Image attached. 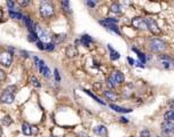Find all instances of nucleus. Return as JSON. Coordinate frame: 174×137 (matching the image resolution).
Here are the masks:
<instances>
[{
	"label": "nucleus",
	"instance_id": "27",
	"mask_svg": "<svg viewBox=\"0 0 174 137\" xmlns=\"http://www.w3.org/2000/svg\"><path fill=\"white\" fill-rule=\"evenodd\" d=\"M37 40H38V37H37V34L33 32V33H31L30 35H29V41H32V42H37Z\"/></svg>",
	"mask_w": 174,
	"mask_h": 137
},
{
	"label": "nucleus",
	"instance_id": "9",
	"mask_svg": "<svg viewBox=\"0 0 174 137\" xmlns=\"http://www.w3.org/2000/svg\"><path fill=\"white\" fill-rule=\"evenodd\" d=\"M144 21H146V24H147V29H149L152 32H159V29H158L156 22L152 18H147Z\"/></svg>",
	"mask_w": 174,
	"mask_h": 137
},
{
	"label": "nucleus",
	"instance_id": "19",
	"mask_svg": "<svg viewBox=\"0 0 174 137\" xmlns=\"http://www.w3.org/2000/svg\"><path fill=\"white\" fill-rule=\"evenodd\" d=\"M133 51H135L136 54H138V56H139V58L141 59V64H143V63H146V56H144V54L143 53H141L139 49H136V48H133Z\"/></svg>",
	"mask_w": 174,
	"mask_h": 137
},
{
	"label": "nucleus",
	"instance_id": "44",
	"mask_svg": "<svg viewBox=\"0 0 174 137\" xmlns=\"http://www.w3.org/2000/svg\"><path fill=\"white\" fill-rule=\"evenodd\" d=\"M158 137H161V136H158Z\"/></svg>",
	"mask_w": 174,
	"mask_h": 137
},
{
	"label": "nucleus",
	"instance_id": "16",
	"mask_svg": "<svg viewBox=\"0 0 174 137\" xmlns=\"http://www.w3.org/2000/svg\"><path fill=\"white\" fill-rule=\"evenodd\" d=\"M104 96H105L108 100H110V101H116V100H117V95H116L113 92H110V90L104 92Z\"/></svg>",
	"mask_w": 174,
	"mask_h": 137
},
{
	"label": "nucleus",
	"instance_id": "13",
	"mask_svg": "<svg viewBox=\"0 0 174 137\" xmlns=\"http://www.w3.org/2000/svg\"><path fill=\"white\" fill-rule=\"evenodd\" d=\"M23 19H24V23H25V25H26L28 30H29L31 33H33V32H34V27H33V23H32V21L30 19V17L24 16V17H23Z\"/></svg>",
	"mask_w": 174,
	"mask_h": 137
},
{
	"label": "nucleus",
	"instance_id": "22",
	"mask_svg": "<svg viewBox=\"0 0 174 137\" xmlns=\"http://www.w3.org/2000/svg\"><path fill=\"white\" fill-rule=\"evenodd\" d=\"M84 92H85V93H86L87 95H89V96H90V97H92V98H94V100H95V101H96V102H97V103H100V104H102V105H104V104H105V103H104V102H103V101H101V100H100V98H98V97H96V96H95V95H93V94H92V93H90V92H89V90H87V89H85V90H84Z\"/></svg>",
	"mask_w": 174,
	"mask_h": 137
},
{
	"label": "nucleus",
	"instance_id": "39",
	"mask_svg": "<svg viewBox=\"0 0 174 137\" xmlns=\"http://www.w3.org/2000/svg\"><path fill=\"white\" fill-rule=\"evenodd\" d=\"M87 5H88L89 7H94V6H95V2H93V1H87Z\"/></svg>",
	"mask_w": 174,
	"mask_h": 137
},
{
	"label": "nucleus",
	"instance_id": "42",
	"mask_svg": "<svg viewBox=\"0 0 174 137\" xmlns=\"http://www.w3.org/2000/svg\"><path fill=\"white\" fill-rule=\"evenodd\" d=\"M170 134H172V135H173V136H174V128H173V129H172V130H171V133H170Z\"/></svg>",
	"mask_w": 174,
	"mask_h": 137
},
{
	"label": "nucleus",
	"instance_id": "7",
	"mask_svg": "<svg viewBox=\"0 0 174 137\" xmlns=\"http://www.w3.org/2000/svg\"><path fill=\"white\" fill-rule=\"evenodd\" d=\"M132 24H133V26L136 27V29H141V30H146V29H147L146 21H144L143 18H141V17H135V18H133Z\"/></svg>",
	"mask_w": 174,
	"mask_h": 137
},
{
	"label": "nucleus",
	"instance_id": "24",
	"mask_svg": "<svg viewBox=\"0 0 174 137\" xmlns=\"http://www.w3.org/2000/svg\"><path fill=\"white\" fill-rule=\"evenodd\" d=\"M1 122H2V125H5V126H9V125L13 122V120H11V118H10L9 116H6V117L2 118Z\"/></svg>",
	"mask_w": 174,
	"mask_h": 137
},
{
	"label": "nucleus",
	"instance_id": "20",
	"mask_svg": "<svg viewBox=\"0 0 174 137\" xmlns=\"http://www.w3.org/2000/svg\"><path fill=\"white\" fill-rule=\"evenodd\" d=\"M94 133L97 134V135H102V134H105V133H107V129H105L104 126H98V127H96V128L94 129Z\"/></svg>",
	"mask_w": 174,
	"mask_h": 137
},
{
	"label": "nucleus",
	"instance_id": "12",
	"mask_svg": "<svg viewBox=\"0 0 174 137\" xmlns=\"http://www.w3.org/2000/svg\"><path fill=\"white\" fill-rule=\"evenodd\" d=\"M112 79L115 80L116 84H121V82H124V80H125L124 74H123L121 72H115V73L112 74Z\"/></svg>",
	"mask_w": 174,
	"mask_h": 137
},
{
	"label": "nucleus",
	"instance_id": "21",
	"mask_svg": "<svg viewBox=\"0 0 174 137\" xmlns=\"http://www.w3.org/2000/svg\"><path fill=\"white\" fill-rule=\"evenodd\" d=\"M67 54H68V56L74 57V56H76V55H77V50H76V48H75L74 46H71V47H69V48H68Z\"/></svg>",
	"mask_w": 174,
	"mask_h": 137
},
{
	"label": "nucleus",
	"instance_id": "33",
	"mask_svg": "<svg viewBox=\"0 0 174 137\" xmlns=\"http://www.w3.org/2000/svg\"><path fill=\"white\" fill-rule=\"evenodd\" d=\"M29 3H30L29 0H24V1H23V0H20V1H18V5H20V6H23V7H24V6H28Z\"/></svg>",
	"mask_w": 174,
	"mask_h": 137
},
{
	"label": "nucleus",
	"instance_id": "41",
	"mask_svg": "<svg viewBox=\"0 0 174 137\" xmlns=\"http://www.w3.org/2000/svg\"><path fill=\"white\" fill-rule=\"evenodd\" d=\"M121 121H123V122H127V120H126L125 118H121Z\"/></svg>",
	"mask_w": 174,
	"mask_h": 137
},
{
	"label": "nucleus",
	"instance_id": "3",
	"mask_svg": "<svg viewBox=\"0 0 174 137\" xmlns=\"http://www.w3.org/2000/svg\"><path fill=\"white\" fill-rule=\"evenodd\" d=\"M53 14H54V6L47 1L42 2L40 6V15L42 17L47 18V17H51Z\"/></svg>",
	"mask_w": 174,
	"mask_h": 137
},
{
	"label": "nucleus",
	"instance_id": "32",
	"mask_svg": "<svg viewBox=\"0 0 174 137\" xmlns=\"http://www.w3.org/2000/svg\"><path fill=\"white\" fill-rule=\"evenodd\" d=\"M62 6L64 7L65 10H69V9H70V3H69V1H62Z\"/></svg>",
	"mask_w": 174,
	"mask_h": 137
},
{
	"label": "nucleus",
	"instance_id": "17",
	"mask_svg": "<svg viewBox=\"0 0 174 137\" xmlns=\"http://www.w3.org/2000/svg\"><path fill=\"white\" fill-rule=\"evenodd\" d=\"M164 119H165L166 121H173L174 120V111L170 110L169 112H166V113H165V116H164Z\"/></svg>",
	"mask_w": 174,
	"mask_h": 137
},
{
	"label": "nucleus",
	"instance_id": "15",
	"mask_svg": "<svg viewBox=\"0 0 174 137\" xmlns=\"http://www.w3.org/2000/svg\"><path fill=\"white\" fill-rule=\"evenodd\" d=\"M22 132H23V134H24V135H26V136L31 135V134H32L31 126H30L28 122H24V124L22 125Z\"/></svg>",
	"mask_w": 174,
	"mask_h": 137
},
{
	"label": "nucleus",
	"instance_id": "29",
	"mask_svg": "<svg viewBox=\"0 0 174 137\" xmlns=\"http://www.w3.org/2000/svg\"><path fill=\"white\" fill-rule=\"evenodd\" d=\"M54 76H55V80H56L57 82H60V81H61V76H60V73H59V70H57V69H55V71H54Z\"/></svg>",
	"mask_w": 174,
	"mask_h": 137
},
{
	"label": "nucleus",
	"instance_id": "36",
	"mask_svg": "<svg viewBox=\"0 0 174 137\" xmlns=\"http://www.w3.org/2000/svg\"><path fill=\"white\" fill-rule=\"evenodd\" d=\"M6 79V73L2 71V70H0V80L2 81V80H5Z\"/></svg>",
	"mask_w": 174,
	"mask_h": 137
},
{
	"label": "nucleus",
	"instance_id": "25",
	"mask_svg": "<svg viewBox=\"0 0 174 137\" xmlns=\"http://www.w3.org/2000/svg\"><path fill=\"white\" fill-rule=\"evenodd\" d=\"M31 84H32L34 87H37V88H39V87L41 86V85L39 84V81H38V79H37L36 77H32V78H31Z\"/></svg>",
	"mask_w": 174,
	"mask_h": 137
},
{
	"label": "nucleus",
	"instance_id": "43",
	"mask_svg": "<svg viewBox=\"0 0 174 137\" xmlns=\"http://www.w3.org/2000/svg\"><path fill=\"white\" fill-rule=\"evenodd\" d=\"M0 18H2V11H1V9H0Z\"/></svg>",
	"mask_w": 174,
	"mask_h": 137
},
{
	"label": "nucleus",
	"instance_id": "38",
	"mask_svg": "<svg viewBox=\"0 0 174 137\" xmlns=\"http://www.w3.org/2000/svg\"><path fill=\"white\" fill-rule=\"evenodd\" d=\"M127 61L131 63V65H134V64H135V61H134L133 58H131V57H128V58H127Z\"/></svg>",
	"mask_w": 174,
	"mask_h": 137
},
{
	"label": "nucleus",
	"instance_id": "37",
	"mask_svg": "<svg viewBox=\"0 0 174 137\" xmlns=\"http://www.w3.org/2000/svg\"><path fill=\"white\" fill-rule=\"evenodd\" d=\"M33 58H34V63H36V66H37V67H39V64H40V59H39L38 57H36V56H34Z\"/></svg>",
	"mask_w": 174,
	"mask_h": 137
},
{
	"label": "nucleus",
	"instance_id": "35",
	"mask_svg": "<svg viewBox=\"0 0 174 137\" xmlns=\"http://www.w3.org/2000/svg\"><path fill=\"white\" fill-rule=\"evenodd\" d=\"M7 6L9 7V10H13V9H14V2H13V1H7Z\"/></svg>",
	"mask_w": 174,
	"mask_h": 137
},
{
	"label": "nucleus",
	"instance_id": "31",
	"mask_svg": "<svg viewBox=\"0 0 174 137\" xmlns=\"http://www.w3.org/2000/svg\"><path fill=\"white\" fill-rule=\"evenodd\" d=\"M108 85H109V87H110V88H115V85H116V82H115V80L112 79V77H110V78H109Z\"/></svg>",
	"mask_w": 174,
	"mask_h": 137
},
{
	"label": "nucleus",
	"instance_id": "23",
	"mask_svg": "<svg viewBox=\"0 0 174 137\" xmlns=\"http://www.w3.org/2000/svg\"><path fill=\"white\" fill-rule=\"evenodd\" d=\"M92 41H93V39H92L89 35H86V34H85V35H83V37H82V42H83L85 46H88Z\"/></svg>",
	"mask_w": 174,
	"mask_h": 137
},
{
	"label": "nucleus",
	"instance_id": "11",
	"mask_svg": "<svg viewBox=\"0 0 174 137\" xmlns=\"http://www.w3.org/2000/svg\"><path fill=\"white\" fill-rule=\"evenodd\" d=\"M110 108L112 110H115L116 112H119V113H129V112H132L131 109H125V108H121V106H118V105H115V104H110Z\"/></svg>",
	"mask_w": 174,
	"mask_h": 137
},
{
	"label": "nucleus",
	"instance_id": "4",
	"mask_svg": "<svg viewBox=\"0 0 174 137\" xmlns=\"http://www.w3.org/2000/svg\"><path fill=\"white\" fill-rule=\"evenodd\" d=\"M117 19L116 18H111V17H109V18H105V19H102V21H100V24H104V26L105 27H108L109 30H111V31H113V32H116L117 34H120V31L118 30V27H117Z\"/></svg>",
	"mask_w": 174,
	"mask_h": 137
},
{
	"label": "nucleus",
	"instance_id": "40",
	"mask_svg": "<svg viewBox=\"0 0 174 137\" xmlns=\"http://www.w3.org/2000/svg\"><path fill=\"white\" fill-rule=\"evenodd\" d=\"M79 136H80V137H89L88 135H86V134H80Z\"/></svg>",
	"mask_w": 174,
	"mask_h": 137
},
{
	"label": "nucleus",
	"instance_id": "5",
	"mask_svg": "<svg viewBox=\"0 0 174 137\" xmlns=\"http://www.w3.org/2000/svg\"><path fill=\"white\" fill-rule=\"evenodd\" d=\"M150 48L152 51L159 53V51H163L165 49V43L159 39H152L150 41Z\"/></svg>",
	"mask_w": 174,
	"mask_h": 137
},
{
	"label": "nucleus",
	"instance_id": "2",
	"mask_svg": "<svg viewBox=\"0 0 174 137\" xmlns=\"http://www.w3.org/2000/svg\"><path fill=\"white\" fill-rule=\"evenodd\" d=\"M34 33L37 34L38 39H40V40H41V42H44V43H49V42H51V40H52V35H51V33H49L48 31H46L45 29H42V27L38 26V25L34 27Z\"/></svg>",
	"mask_w": 174,
	"mask_h": 137
},
{
	"label": "nucleus",
	"instance_id": "14",
	"mask_svg": "<svg viewBox=\"0 0 174 137\" xmlns=\"http://www.w3.org/2000/svg\"><path fill=\"white\" fill-rule=\"evenodd\" d=\"M108 48H109V50H110V58H111L112 61H116V59H118V58L120 57L119 53H118L117 50H115L110 45H108Z\"/></svg>",
	"mask_w": 174,
	"mask_h": 137
},
{
	"label": "nucleus",
	"instance_id": "18",
	"mask_svg": "<svg viewBox=\"0 0 174 137\" xmlns=\"http://www.w3.org/2000/svg\"><path fill=\"white\" fill-rule=\"evenodd\" d=\"M9 16L11 18H17V19H22L23 18L21 13H17V11H14V10H9Z\"/></svg>",
	"mask_w": 174,
	"mask_h": 137
},
{
	"label": "nucleus",
	"instance_id": "28",
	"mask_svg": "<svg viewBox=\"0 0 174 137\" xmlns=\"http://www.w3.org/2000/svg\"><path fill=\"white\" fill-rule=\"evenodd\" d=\"M45 49H46V50H48V51L54 50V43H52V42H49V43H45Z\"/></svg>",
	"mask_w": 174,
	"mask_h": 137
},
{
	"label": "nucleus",
	"instance_id": "1",
	"mask_svg": "<svg viewBox=\"0 0 174 137\" xmlns=\"http://www.w3.org/2000/svg\"><path fill=\"white\" fill-rule=\"evenodd\" d=\"M16 90V87L15 86H9L6 88V90L3 92V94L1 95V102L2 103H6V104H11L15 100V96H14V92Z\"/></svg>",
	"mask_w": 174,
	"mask_h": 137
},
{
	"label": "nucleus",
	"instance_id": "34",
	"mask_svg": "<svg viewBox=\"0 0 174 137\" xmlns=\"http://www.w3.org/2000/svg\"><path fill=\"white\" fill-rule=\"evenodd\" d=\"M37 46L39 49H45V43L41 42V41H37Z\"/></svg>",
	"mask_w": 174,
	"mask_h": 137
},
{
	"label": "nucleus",
	"instance_id": "6",
	"mask_svg": "<svg viewBox=\"0 0 174 137\" xmlns=\"http://www.w3.org/2000/svg\"><path fill=\"white\" fill-rule=\"evenodd\" d=\"M0 63L3 65V66H10L11 64V55L10 53L8 51H5V53H1L0 54Z\"/></svg>",
	"mask_w": 174,
	"mask_h": 137
},
{
	"label": "nucleus",
	"instance_id": "10",
	"mask_svg": "<svg viewBox=\"0 0 174 137\" xmlns=\"http://www.w3.org/2000/svg\"><path fill=\"white\" fill-rule=\"evenodd\" d=\"M174 128V124L172 121H164L163 124H162V129H163V132L165 133V134H170L171 133V130Z\"/></svg>",
	"mask_w": 174,
	"mask_h": 137
},
{
	"label": "nucleus",
	"instance_id": "30",
	"mask_svg": "<svg viewBox=\"0 0 174 137\" xmlns=\"http://www.w3.org/2000/svg\"><path fill=\"white\" fill-rule=\"evenodd\" d=\"M149 136H150V132H149L148 129L142 130V132H141V134H140V137H149Z\"/></svg>",
	"mask_w": 174,
	"mask_h": 137
},
{
	"label": "nucleus",
	"instance_id": "8",
	"mask_svg": "<svg viewBox=\"0 0 174 137\" xmlns=\"http://www.w3.org/2000/svg\"><path fill=\"white\" fill-rule=\"evenodd\" d=\"M39 71H40V73L45 77V78H51V70L48 69V66L45 64V62L44 61H40V64H39Z\"/></svg>",
	"mask_w": 174,
	"mask_h": 137
},
{
	"label": "nucleus",
	"instance_id": "26",
	"mask_svg": "<svg viewBox=\"0 0 174 137\" xmlns=\"http://www.w3.org/2000/svg\"><path fill=\"white\" fill-rule=\"evenodd\" d=\"M111 11H113V13H119V11H120L119 5H118V3H113V5L111 6Z\"/></svg>",
	"mask_w": 174,
	"mask_h": 137
}]
</instances>
